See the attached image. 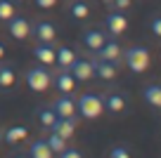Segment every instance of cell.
Wrapping results in <instances>:
<instances>
[{
    "mask_svg": "<svg viewBox=\"0 0 161 158\" xmlns=\"http://www.w3.org/2000/svg\"><path fill=\"white\" fill-rule=\"evenodd\" d=\"M102 111H104L102 97L95 94V92H86V94H80V97L76 99V113H80L83 118H88V120L100 118Z\"/></svg>",
    "mask_w": 161,
    "mask_h": 158,
    "instance_id": "obj_1",
    "label": "cell"
},
{
    "mask_svg": "<svg viewBox=\"0 0 161 158\" xmlns=\"http://www.w3.org/2000/svg\"><path fill=\"white\" fill-rule=\"evenodd\" d=\"M123 59H126V66L133 71V73H145L147 69H149V50L142 47V45H133V47L126 50V55H123Z\"/></svg>",
    "mask_w": 161,
    "mask_h": 158,
    "instance_id": "obj_2",
    "label": "cell"
},
{
    "mask_svg": "<svg viewBox=\"0 0 161 158\" xmlns=\"http://www.w3.org/2000/svg\"><path fill=\"white\" fill-rule=\"evenodd\" d=\"M52 83V73L45 66H33V69L26 71V87L31 92H45Z\"/></svg>",
    "mask_w": 161,
    "mask_h": 158,
    "instance_id": "obj_3",
    "label": "cell"
},
{
    "mask_svg": "<svg viewBox=\"0 0 161 158\" xmlns=\"http://www.w3.org/2000/svg\"><path fill=\"white\" fill-rule=\"evenodd\" d=\"M31 33L36 35L38 43H55V38H57L55 24H50V21H45V19H36L33 24H31Z\"/></svg>",
    "mask_w": 161,
    "mask_h": 158,
    "instance_id": "obj_4",
    "label": "cell"
},
{
    "mask_svg": "<svg viewBox=\"0 0 161 158\" xmlns=\"http://www.w3.org/2000/svg\"><path fill=\"white\" fill-rule=\"evenodd\" d=\"M7 31H10V35L14 40H26L31 35V24H29V19L14 14L12 19H7Z\"/></svg>",
    "mask_w": 161,
    "mask_h": 158,
    "instance_id": "obj_5",
    "label": "cell"
},
{
    "mask_svg": "<svg viewBox=\"0 0 161 158\" xmlns=\"http://www.w3.org/2000/svg\"><path fill=\"white\" fill-rule=\"evenodd\" d=\"M104 26H107V31H109L111 35H121L128 29V17L123 14V12L114 10V12H109V14L104 17Z\"/></svg>",
    "mask_w": 161,
    "mask_h": 158,
    "instance_id": "obj_6",
    "label": "cell"
},
{
    "mask_svg": "<svg viewBox=\"0 0 161 158\" xmlns=\"http://www.w3.org/2000/svg\"><path fill=\"white\" fill-rule=\"evenodd\" d=\"M66 71H69L76 80H90V78H95V71H92L90 59H74Z\"/></svg>",
    "mask_w": 161,
    "mask_h": 158,
    "instance_id": "obj_7",
    "label": "cell"
},
{
    "mask_svg": "<svg viewBox=\"0 0 161 158\" xmlns=\"http://www.w3.org/2000/svg\"><path fill=\"white\" fill-rule=\"evenodd\" d=\"M92 64V71H95L97 78H104V80H114L116 78V61H107V59H100V57H95V59H90Z\"/></svg>",
    "mask_w": 161,
    "mask_h": 158,
    "instance_id": "obj_8",
    "label": "cell"
},
{
    "mask_svg": "<svg viewBox=\"0 0 161 158\" xmlns=\"http://www.w3.org/2000/svg\"><path fill=\"white\" fill-rule=\"evenodd\" d=\"M52 111H55L59 118H69V116H76V102L69 97V94H62L52 102Z\"/></svg>",
    "mask_w": 161,
    "mask_h": 158,
    "instance_id": "obj_9",
    "label": "cell"
},
{
    "mask_svg": "<svg viewBox=\"0 0 161 158\" xmlns=\"http://www.w3.org/2000/svg\"><path fill=\"white\" fill-rule=\"evenodd\" d=\"M52 83H55V87L59 90L62 94H71V92H74V87H76V78L66 69H62V73L52 76Z\"/></svg>",
    "mask_w": 161,
    "mask_h": 158,
    "instance_id": "obj_10",
    "label": "cell"
},
{
    "mask_svg": "<svg viewBox=\"0 0 161 158\" xmlns=\"http://www.w3.org/2000/svg\"><path fill=\"white\" fill-rule=\"evenodd\" d=\"M76 123H78V118H76V116H69V118H57L50 132H57L59 137L69 139L71 134H74V130H76Z\"/></svg>",
    "mask_w": 161,
    "mask_h": 158,
    "instance_id": "obj_11",
    "label": "cell"
},
{
    "mask_svg": "<svg viewBox=\"0 0 161 158\" xmlns=\"http://www.w3.org/2000/svg\"><path fill=\"white\" fill-rule=\"evenodd\" d=\"M33 57L43 66H52L55 64V47H52V43H38L33 47Z\"/></svg>",
    "mask_w": 161,
    "mask_h": 158,
    "instance_id": "obj_12",
    "label": "cell"
},
{
    "mask_svg": "<svg viewBox=\"0 0 161 158\" xmlns=\"http://www.w3.org/2000/svg\"><path fill=\"white\" fill-rule=\"evenodd\" d=\"M104 40H107V35L102 33L100 29H88L86 33H83V45H86L90 52H97V50L104 45Z\"/></svg>",
    "mask_w": 161,
    "mask_h": 158,
    "instance_id": "obj_13",
    "label": "cell"
},
{
    "mask_svg": "<svg viewBox=\"0 0 161 158\" xmlns=\"http://www.w3.org/2000/svg\"><path fill=\"white\" fill-rule=\"evenodd\" d=\"M121 55H123V52H121V45L116 43V40H104V45L97 50V57H100V59H107V61H119Z\"/></svg>",
    "mask_w": 161,
    "mask_h": 158,
    "instance_id": "obj_14",
    "label": "cell"
},
{
    "mask_svg": "<svg viewBox=\"0 0 161 158\" xmlns=\"http://www.w3.org/2000/svg\"><path fill=\"white\" fill-rule=\"evenodd\" d=\"M74 59H76V52L71 47H66V45H62V47L55 50V64L59 66V69H69Z\"/></svg>",
    "mask_w": 161,
    "mask_h": 158,
    "instance_id": "obj_15",
    "label": "cell"
},
{
    "mask_svg": "<svg viewBox=\"0 0 161 158\" xmlns=\"http://www.w3.org/2000/svg\"><path fill=\"white\" fill-rule=\"evenodd\" d=\"M102 104H104V109L109 111V113H121V111L126 109V99L121 97V94H116V92L102 97Z\"/></svg>",
    "mask_w": 161,
    "mask_h": 158,
    "instance_id": "obj_16",
    "label": "cell"
},
{
    "mask_svg": "<svg viewBox=\"0 0 161 158\" xmlns=\"http://www.w3.org/2000/svg\"><path fill=\"white\" fill-rule=\"evenodd\" d=\"M142 97H145V102L149 104V106L161 109V85H147V87L142 90Z\"/></svg>",
    "mask_w": 161,
    "mask_h": 158,
    "instance_id": "obj_17",
    "label": "cell"
},
{
    "mask_svg": "<svg viewBox=\"0 0 161 158\" xmlns=\"http://www.w3.org/2000/svg\"><path fill=\"white\" fill-rule=\"evenodd\" d=\"M29 153H31L29 158H52V156H55V153L50 151V146H47L45 139H36V142L31 144Z\"/></svg>",
    "mask_w": 161,
    "mask_h": 158,
    "instance_id": "obj_18",
    "label": "cell"
},
{
    "mask_svg": "<svg viewBox=\"0 0 161 158\" xmlns=\"http://www.w3.org/2000/svg\"><path fill=\"white\" fill-rule=\"evenodd\" d=\"M26 134H29V130H26L24 125H12V128H7V132L3 134V139H5L7 144H17V142H21V139H26Z\"/></svg>",
    "mask_w": 161,
    "mask_h": 158,
    "instance_id": "obj_19",
    "label": "cell"
},
{
    "mask_svg": "<svg viewBox=\"0 0 161 158\" xmlns=\"http://www.w3.org/2000/svg\"><path fill=\"white\" fill-rule=\"evenodd\" d=\"M57 118H59V116L52 111V106H43V109H38V123L43 125L45 130H52V125H55Z\"/></svg>",
    "mask_w": 161,
    "mask_h": 158,
    "instance_id": "obj_20",
    "label": "cell"
},
{
    "mask_svg": "<svg viewBox=\"0 0 161 158\" xmlns=\"http://www.w3.org/2000/svg\"><path fill=\"white\" fill-rule=\"evenodd\" d=\"M14 80H17L14 69H12V66H7V64H0V90L12 87V85H14Z\"/></svg>",
    "mask_w": 161,
    "mask_h": 158,
    "instance_id": "obj_21",
    "label": "cell"
},
{
    "mask_svg": "<svg viewBox=\"0 0 161 158\" xmlns=\"http://www.w3.org/2000/svg\"><path fill=\"white\" fill-rule=\"evenodd\" d=\"M69 14L74 17V19H88V17H90V10H88V5L83 0H74L69 5Z\"/></svg>",
    "mask_w": 161,
    "mask_h": 158,
    "instance_id": "obj_22",
    "label": "cell"
},
{
    "mask_svg": "<svg viewBox=\"0 0 161 158\" xmlns=\"http://www.w3.org/2000/svg\"><path fill=\"white\" fill-rule=\"evenodd\" d=\"M45 142H47V146H50V151H52V153H62V151L66 149V139H64V137H59L57 132H50Z\"/></svg>",
    "mask_w": 161,
    "mask_h": 158,
    "instance_id": "obj_23",
    "label": "cell"
},
{
    "mask_svg": "<svg viewBox=\"0 0 161 158\" xmlns=\"http://www.w3.org/2000/svg\"><path fill=\"white\" fill-rule=\"evenodd\" d=\"M14 17V3L12 0H0V21H7Z\"/></svg>",
    "mask_w": 161,
    "mask_h": 158,
    "instance_id": "obj_24",
    "label": "cell"
},
{
    "mask_svg": "<svg viewBox=\"0 0 161 158\" xmlns=\"http://www.w3.org/2000/svg\"><path fill=\"white\" fill-rule=\"evenodd\" d=\"M114 10H119V12H123V10H128V7L133 5V0H107Z\"/></svg>",
    "mask_w": 161,
    "mask_h": 158,
    "instance_id": "obj_25",
    "label": "cell"
},
{
    "mask_svg": "<svg viewBox=\"0 0 161 158\" xmlns=\"http://www.w3.org/2000/svg\"><path fill=\"white\" fill-rule=\"evenodd\" d=\"M109 158H130V153H128L126 146H114L109 151Z\"/></svg>",
    "mask_w": 161,
    "mask_h": 158,
    "instance_id": "obj_26",
    "label": "cell"
},
{
    "mask_svg": "<svg viewBox=\"0 0 161 158\" xmlns=\"http://www.w3.org/2000/svg\"><path fill=\"white\" fill-rule=\"evenodd\" d=\"M149 29H152V33H154L156 38H161V17H154V19L149 21Z\"/></svg>",
    "mask_w": 161,
    "mask_h": 158,
    "instance_id": "obj_27",
    "label": "cell"
},
{
    "mask_svg": "<svg viewBox=\"0 0 161 158\" xmlns=\"http://www.w3.org/2000/svg\"><path fill=\"white\" fill-rule=\"evenodd\" d=\"M57 156H59V158H83L78 149H69V146H66L62 153H57Z\"/></svg>",
    "mask_w": 161,
    "mask_h": 158,
    "instance_id": "obj_28",
    "label": "cell"
},
{
    "mask_svg": "<svg viewBox=\"0 0 161 158\" xmlns=\"http://www.w3.org/2000/svg\"><path fill=\"white\" fill-rule=\"evenodd\" d=\"M36 5L43 7V10H50V7H55V5H57V0H36Z\"/></svg>",
    "mask_w": 161,
    "mask_h": 158,
    "instance_id": "obj_29",
    "label": "cell"
},
{
    "mask_svg": "<svg viewBox=\"0 0 161 158\" xmlns=\"http://www.w3.org/2000/svg\"><path fill=\"white\" fill-rule=\"evenodd\" d=\"M12 158H29V156H26V153H14Z\"/></svg>",
    "mask_w": 161,
    "mask_h": 158,
    "instance_id": "obj_30",
    "label": "cell"
},
{
    "mask_svg": "<svg viewBox=\"0 0 161 158\" xmlns=\"http://www.w3.org/2000/svg\"><path fill=\"white\" fill-rule=\"evenodd\" d=\"M3 57H5V47H3V45H0V59H3Z\"/></svg>",
    "mask_w": 161,
    "mask_h": 158,
    "instance_id": "obj_31",
    "label": "cell"
},
{
    "mask_svg": "<svg viewBox=\"0 0 161 158\" xmlns=\"http://www.w3.org/2000/svg\"><path fill=\"white\" fill-rule=\"evenodd\" d=\"M12 3H21V0H12Z\"/></svg>",
    "mask_w": 161,
    "mask_h": 158,
    "instance_id": "obj_32",
    "label": "cell"
}]
</instances>
